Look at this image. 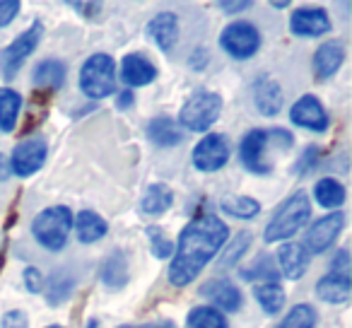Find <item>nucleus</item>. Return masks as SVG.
I'll return each mask as SVG.
<instances>
[{
  "instance_id": "1",
  "label": "nucleus",
  "mask_w": 352,
  "mask_h": 328,
  "mask_svg": "<svg viewBox=\"0 0 352 328\" xmlns=\"http://www.w3.org/2000/svg\"><path fill=\"white\" fill-rule=\"evenodd\" d=\"M230 227L217 215H198L184 227L179 244L174 246V259L169 263V283L176 287H186L198 278L203 268L217 256V251L227 244Z\"/></svg>"
},
{
  "instance_id": "2",
  "label": "nucleus",
  "mask_w": 352,
  "mask_h": 328,
  "mask_svg": "<svg viewBox=\"0 0 352 328\" xmlns=\"http://www.w3.org/2000/svg\"><path fill=\"white\" fill-rule=\"evenodd\" d=\"M311 220V203L304 191H297L273 212L270 222L265 225V241L273 244V241H285L289 237H294L304 225H309Z\"/></svg>"
},
{
  "instance_id": "3",
  "label": "nucleus",
  "mask_w": 352,
  "mask_h": 328,
  "mask_svg": "<svg viewBox=\"0 0 352 328\" xmlns=\"http://www.w3.org/2000/svg\"><path fill=\"white\" fill-rule=\"evenodd\" d=\"M73 230V212L65 206H54L41 210L32 222V234L44 249L60 251L68 241V234Z\"/></svg>"
},
{
  "instance_id": "4",
  "label": "nucleus",
  "mask_w": 352,
  "mask_h": 328,
  "mask_svg": "<svg viewBox=\"0 0 352 328\" xmlns=\"http://www.w3.org/2000/svg\"><path fill=\"white\" fill-rule=\"evenodd\" d=\"M80 89L89 99L111 97L116 89V63L111 56L94 54L85 61L82 70H80Z\"/></svg>"
},
{
  "instance_id": "5",
  "label": "nucleus",
  "mask_w": 352,
  "mask_h": 328,
  "mask_svg": "<svg viewBox=\"0 0 352 328\" xmlns=\"http://www.w3.org/2000/svg\"><path fill=\"white\" fill-rule=\"evenodd\" d=\"M222 111V97L210 89H201L193 97L186 99V104L179 111V126L188 128L193 133H206L212 128V123L220 118Z\"/></svg>"
},
{
  "instance_id": "6",
  "label": "nucleus",
  "mask_w": 352,
  "mask_h": 328,
  "mask_svg": "<svg viewBox=\"0 0 352 328\" xmlns=\"http://www.w3.org/2000/svg\"><path fill=\"white\" fill-rule=\"evenodd\" d=\"M41 36H44V25L41 22H34L27 32H22L12 44H8L6 49L0 51V75L6 80H12L20 68L25 65V61L30 58L32 54L39 46Z\"/></svg>"
},
{
  "instance_id": "7",
  "label": "nucleus",
  "mask_w": 352,
  "mask_h": 328,
  "mask_svg": "<svg viewBox=\"0 0 352 328\" xmlns=\"http://www.w3.org/2000/svg\"><path fill=\"white\" fill-rule=\"evenodd\" d=\"M222 51L236 61H246L261 49V34L251 22H232L220 34Z\"/></svg>"
},
{
  "instance_id": "8",
  "label": "nucleus",
  "mask_w": 352,
  "mask_h": 328,
  "mask_svg": "<svg viewBox=\"0 0 352 328\" xmlns=\"http://www.w3.org/2000/svg\"><path fill=\"white\" fill-rule=\"evenodd\" d=\"M342 225H345V215L342 212H331V215L321 217L314 225H309L307 234H304V249L311 254H323L333 246V241L338 239V234L342 232Z\"/></svg>"
},
{
  "instance_id": "9",
  "label": "nucleus",
  "mask_w": 352,
  "mask_h": 328,
  "mask_svg": "<svg viewBox=\"0 0 352 328\" xmlns=\"http://www.w3.org/2000/svg\"><path fill=\"white\" fill-rule=\"evenodd\" d=\"M230 160V142L220 133L206 135L196 147H193V164L201 172H217Z\"/></svg>"
},
{
  "instance_id": "10",
  "label": "nucleus",
  "mask_w": 352,
  "mask_h": 328,
  "mask_svg": "<svg viewBox=\"0 0 352 328\" xmlns=\"http://www.w3.org/2000/svg\"><path fill=\"white\" fill-rule=\"evenodd\" d=\"M46 162V142L44 138H30V140H22L15 147L10 157V172L17 177H32L36 174Z\"/></svg>"
},
{
  "instance_id": "11",
  "label": "nucleus",
  "mask_w": 352,
  "mask_h": 328,
  "mask_svg": "<svg viewBox=\"0 0 352 328\" xmlns=\"http://www.w3.org/2000/svg\"><path fill=\"white\" fill-rule=\"evenodd\" d=\"M289 121L299 128H307V131L323 133L328 128V113L314 94H304L302 99L294 102L292 111H289Z\"/></svg>"
},
{
  "instance_id": "12",
  "label": "nucleus",
  "mask_w": 352,
  "mask_h": 328,
  "mask_svg": "<svg viewBox=\"0 0 352 328\" xmlns=\"http://www.w3.org/2000/svg\"><path fill=\"white\" fill-rule=\"evenodd\" d=\"M265 145H268V131H261V128L246 133L244 140L239 142V160L249 172L270 174L268 162L263 160Z\"/></svg>"
},
{
  "instance_id": "13",
  "label": "nucleus",
  "mask_w": 352,
  "mask_h": 328,
  "mask_svg": "<svg viewBox=\"0 0 352 328\" xmlns=\"http://www.w3.org/2000/svg\"><path fill=\"white\" fill-rule=\"evenodd\" d=\"M289 30L297 36H321L331 32V20L323 8H299L289 17Z\"/></svg>"
},
{
  "instance_id": "14",
  "label": "nucleus",
  "mask_w": 352,
  "mask_h": 328,
  "mask_svg": "<svg viewBox=\"0 0 352 328\" xmlns=\"http://www.w3.org/2000/svg\"><path fill=\"white\" fill-rule=\"evenodd\" d=\"M201 297L215 304L217 311H236L241 307V292L230 280H210L201 287Z\"/></svg>"
},
{
  "instance_id": "15",
  "label": "nucleus",
  "mask_w": 352,
  "mask_h": 328,
  "mask_svg": "<svg viewBox=\"0 0 352 328\" xmlns=\"http://www.w3.org/2000/svg\"><path fill=\"white\" fill-rule=\"evenodd\" d=\"M147 34H150V39L160 46V51H166V54H169V51L176 46V41H179V17H176V12L166 10V12H160V15L152 17L150 25H147Z\"/></svg>"
},
{
  "instance_id": "16",
  "label": "nucleus",
  "mask_w": 352,
  "mask_h": 328,
  "mask_svg": "<svg viewBox=\"0 0 352 328\" xmlns=\"http://www.w3.org/2000/svg\"><path fill=\"white\" fill-rule=\"evenodd\" d=\"M309 251L297 241H287L278 249V268L287 280H299L309 268Z\"/></svg>"
},
{
  "instance_id": "17",
  "label": "nucleus",
  "mask_w": 352,
  "mask_h": 328,
  "mask_svg": "<svg viewBox=\"0 0 352 328\" xmlns=\"http://www.w3.org/2000/svg\"><path fill=\"white\" fill-rule=\"evenodd\" d=\"M342 61H345V46L340 41H326V44L318 46V51L314 54L311 68L314 75L318 80H328L340 70Z\"/></svg>"
},
{
  "instance_id": "18",
  "label": "nucleus",
  "mask_w": 352,
  "mask_h": 328,
  "mask_svg": "<svg viewBox=\"0 0 352 328\" xmlns=\"http://www.w3.org/2000/svg\"><path fill=\"white\" fill-rule=\"evenodd\" d=\"M157 68L140 54H128L121 61V80L128 87H145V85L155 83Z\"/></svg>"
},
{
  "instance_id": "19",
  "label": "nucleus",
  "mask_w": 352,
  "mask_h": 328,
  "mask_svg": "<svg viewBox=\"0 0 352 328\" xmlns=\"http://www.w3.org/2000/svg\"><path fill=\"white\" fill-rule=\"evenodd\" d=\"M254 102L263 116H275L283 109V89L278 80H273L270 75H261L254 85Z\"/></svg>"
},
{
  "instance_id": "20",
  "label": "nucleus",
  "mask_w": 352,
  "mask_h": 328,
  "mask_svg": "<svg viewBox=\"0 0 352 328\" xmlns=\"http://www.w3.org/2000/svg\"><path fill=\"white\" fill-rule=\"evenodd\" d=\"M350 292H352V283L347 273H328L316 285L318 299L328 304H345L350 299Z\"/></svg>"
},
{
  "instance_id": "21",
  "label": "nucleus",
  "mask_w": 352,
  "mask_h": 328,
  "mask_svg": "<svg viewBox=\"0 0 352 328\" xmlns=\"http://www.w3.org/2000/svg\"><path fill=\"white\" fill-rule=\"evenodd\" d=\"M147 138L155 142L157 147H174L184 140L182 135V128L174 118L169 116H160V118H152L150 126H147Z\"/></svg>"
},
{
  "instance_id": "22",
  "label": "nucleus",
  "mask_w": 352,
  "mask_h": 328,
  "mask_svg": "<svg viewBox=\"0 0 352 328\" xmlns=\"http://www.w3.org/2000/svg\"><path fill=\"white\" fill-rule=\"evenodd\" d=\"M34 87L36 89H49V92H56V89L63 87L65 83V65L60 61H41L34 70Z\"/></svg>"
},
{
  "instance_id": "23",
  "label": "nucleus",
  "mask_w": 352,
  "mask_h": 328,
  "mask_svg": "<svg viewBox=\"0 0 352 328\" xmlns=\"http://www.w3.org/2000/svg\"><path fill=\"white\" fill-rule=\"evenodd\" d=\"M99 278H102V283L107 285V287H111V289L123 287V285L128 283L126 254H121V251H113V254L102 263V268H99Z\"/></svg>"
},
{
  "instance_id": "24",
  "label": "nucleus",
  "mask_w": 352,
  "mask_h": 328,
  "mask_svg": "<svg viewBox=\"0 0 352 328\" xmlns=\"http://www.w3.org/2000/svg\"><path fill=\"white\" fill-rule=\"evenodd\" d=\"M75 230H78V239L82 241V244H94V241H99L104 234H107V222H104V217H99L97 212L92 210H82L78 215V220H75Z\"/></svg>"
},
{
  "instance_id": "25",
  "label": "nucleus",
  "mask_w": 352,
  "mask_h": 328,
  "mask_svg": "<svg viewBox=\"0 0 352 328\" xmlns=\"http://www.w3.org/2000/svg\"><path fill=\"white\" fill-rule=\"evenodd\" d=\"M314 198H316V203L321 208H328V210H336V208H340L342 203H345V186H342L338 179H321V182H316V186H314Z\"/></svg>"
},
{
  "instance_id": "26",
  "label": "nucleus",
  "mask_w": 352,
  "mask_h": 328,
  "mask_svg": "<svg viewBox=\"0 0 352 328\" xmlns=\"http://www.w3.org/2000/svg\"><path fill=\"white\" fill-rule=\"evenodd\" d=\"M171 203H174L171 188L164 186V184H152V186L145 191V196H142L140 208L145 215H162V212L169 210Z\"/></svg>"
},
{
  "instance_id": "27",
  "label": "nucleus",
  "mask_w": 352,
  "mask_h": 328,
  "mask_svg": "<svg viewBox=\"0 0 352 328\" xmlns=\"http://www.w3.org/2000/svg\"><path fill=\"white\" fill-rule=\"evenodd\" d=\"M22 109V97L15 89L0 87V131L10 133L15 131L17 116H20Z\"/></svg>"
},
{
  "instance_id": "28",
  "label": "nucleus",
  "mask_w": 352,
  "mask_h": 328,
  "mask_svg": "<svg viewBox=\"0 0 352 328\" xmlns=\"http://www.w3.org/2000/svg\"><path fill=\"white\" fill-rule=\"evenodd\" d=\"M254 297L261 304V309L270 316H275L285 307V289L280 287V283H256Z\"/></svg>"
},
{
  "instance_id": "29",
  "label": "nucleus",
  "mask_w": 352,
  "mask_h": 328,
  "mask_svg": "<svg viewBox=\"0 0 352 328\" xmlns=\"http://www.w3.org/2000/svg\"><path fill=\"white\" fill-rule=\"evenodd\" d=\"M186 326L188 328H227V318L222 316V311H217L215 307L201 304V307H193L191 311H188Z\"/></svg>"
},
{
  "instance_id": "30",
  "label": "nucleus",
  "mask_w": 352,
  "mask_h": 328,
  "mask_svg": "<svg viewBox=\"0 0 352 328\" xmlns=\"http://www.w3.org/2000/svg\"><path fill=\"white\" fill-rule=\"evenodd\" d=\"M222 210L227 215L236 217V220H251L261 212V203L256 198H249V196H236V198H225L222 201Z\"/></svg>"
},
{
  "instance_id": "31",
  "label": "nucleus",
  "mask_w": 352,
  "mask_h": 328,
  "mask_svg": "<svg viewBox=\"0 0 352 328\" xmlns=\"http://www.w3.org/2000/svg\"><path fill=\"white\" fill-rule=\"evenodd\" d=\"M275 328H316V311L309 304H297Z\"/></svg>"
},
{
  "instance_id": "32",
  "label": "nucleus",
  "mask_w": 352,
  "mask_h": 328,
  "mask_svg": "<svg viewBox=\"0 0 352 328\" xmlns=\"http://www.w3.org/2000/svg\"><path fill=\"white\" fill-rule=\"evenodd\" d=\"M44 287H46L49 304L56 307V304L65 302V299L70 297V292H73V278H70L68 273H56L49 283H44Z\"/></svg>"
},
{
  "instance_id": "33",
  "label": "nucleus",
  "mask_w": 352,
  "mask_h": 328,
  "mask_svg": "<svg viewBox=\"0 0 352 328\" xmlns=\"http://www.w3.org/2000/svg\"><path fill=\"white\" fill-rule=\"evenodd\" d=\"M246 280H254V283H278V268H275V261L270 256H261L258 263H254V268L244 270Z\"/></svg>"
},
{
  "instance_id": "34",
  "label": "nucleus",
  "mask_w": 352,
  "mask_h": 328,
  "mask_svg": "<svg viewBox=\"0 0 352 328\" xmlns=\"http://www.w3.org/2000/svg\"><path fill=\"white\" fill-rule=\"evenodd\" d=\"M249 244H251V234H249V232H239V234H236V239L232 241V246L227 249V254L222 256V261H220L222 268H230V265H234L236 261L241 259V254L249 249Z\"/></svg>"
},
{
  "instance_id": "35",
  "label": "nucleus",
  "mask_w": 352,
  "mask_h": 328,
  "mask_svg": "<svg viewBox=\"0 0 352 328\" xmlns=\"http://www.w3.org/2000/svg\"><path fill=\"white\" fill-rule=\"evenodd\" d=\"M150 241H152V256L155 259H169L171 254H174V244H171L169 239H166V234L162 230H157V227H150Z\"/></svg>"
},
{
  "instance_id": "36",
  "label": "nucleus",
  "mask_w": 352,
  "mask_h": 328,
  "mask_svg": "<svg viewBox=\"0 0 352 328\" xmlns=\"http://www.w3.org/2000/svg\"><path fill=\"white\" fill-rule=\"evenodd\" d=\"M22 278H25V287L30 289L32 294L44 292V275H41L36 268H32V265H30V268H25Z\"/></svg>"
},
{
  "instance_id": "37",
  "label": "nucleus",
  "mask_w": 352,
  "mask_h": 328,
  "mask_svg": "<svg viewBox=\"0 0 352 328\" xmlns=\"http://www.w3.org/2000/svg\"><path fill=\"white\" fill-rule=\"evenodd\" d=\"M0 328H30V321H27V314L20 311V309H12L3 316L0 321Z\"/></svg>"
},
{
  "instance_id": "38",
  "label": "nucleus",
  "mask_w": 352,
  "mask_h": 328,
  "mask_svg": "<svg viewBox=\"0 0 352 328\" xmlns=\"http://www.w3.org/2000/svg\"><path fill=\"white\" fill-rule=\"evenodd\" d=\"M20 12V3L17 0H0V27H8Z\"/></svg>"
},
{
  "instance_id": "39",
  "label": "nucleus",
  "mask_w": 352,
  "mask_h": 328,
  "mask_svg": "<svg viewBox=\"0 0 352 328\" xmlns=\"http://www.w3.org/2000/svg\"><path fill=\"white\" fill-rule=\"evenodd\" d=\"M70 6H73L80 15L89 17V20H97V17L102 15V6H99V3H70Z\"/></svg>"
},
{
  "instance_id": "40",
  "label": "nucleus",
  "mask_w": 352,
  "mask_h": 328,
  "mask_svg": "<svg viewBox=\"0 0 352 328\" xmlns=\"http://www.w3.org/2000/svg\"><path fill=\"white\" fill-rule=\"evenodd\" d=\"M217 6H220L225 12H230V15H234V12H239V10H246L251 3H249V0H239V3H227V0H220Z\"/></svg>"
},
{
  "instance_id": "41",
  "label": "nucleus",
  "mask_w": 352,
  "mask_h": 328,
  "mask_svg": "<svg viewBox=\"0 0 352 328\" xmlns=\"http://www.w3.org/2000/svg\"><path fill=\"white\" fill-rule=\"evenodd\" d=\"M331 273H347V251H338L336 259H333Z\"/></svg>"
},
{
  "instance_id": "42",
  "label": "nucleus",
  "mask_w": 352,
  "mask_h": 328,
  "mask_svg": "<svg viewBox=\"0 0 352 328\" xmlns=\"http://www.w3.org/2000/svg\"><path fill=\"white\" fill-rule=\"evenodd\" d=\"M116 104H118L121 109H128V107H131V104H133V92H131V89H123V92L118 94Z\"/></svg>"
},
{
  "instance_id": "43",
  "label": "nucleus",
  "mask_w": 352,
  "mask_h": 328,
  "mask_svg": "<svg viewBox=\"0 0 352 328\" xmlns=\"http://www.w3.org/2000/svg\"><path fill=\"white\" fill-rule=\"evenodd\" d=\"M10 174H12L10 172V162H8L6 157L0 155V182H3V179H8Z\"/></svg>"
},
{
  "instance_id": "44",
  "label": "nucleus",
  "mask_w": 352,
  "mask_h": 328,
  "mask_svg": "<svg viewBox=\"0 0 352 328\" xmlns=\"http://www.w3.org/2000/svg\"><path fill=\"white\" fill-rule=\"evenodd\" d=\"M152 328H174L171 321H160V323H152Z\"/></svg>"
},
{
  "instance_id": "45",
  "label": "nucleus",
  "mask_w": 352,
  "mask_h": 328,
  "mask_svg": "<svg viewBox=\"0 0 352 328\" xmlns=\"http://www.w3.org/2000/svg\"><path fill=\"white\" fill-rule=\"evenodd\" d=\"M118 328H152L150 323H142V326H133V323H126V326H118Z\"/></svg>"
},
{
  "instance_id": "46",
  "label": "nucleus",
  "mask_w": 352,
  "mask_h": 328,
  "mask_svg": "<svg viewBox=\"0 0 352 328\" xmlns=\"http://www.w3.org/2000/svg\"><path fill=\"white\" fill-rule=\"evenodd\" d=\"M270 6L273 8H287V3H285V0H278V3H270Z\"/></svg>"
},
{
  "instance_id": "47",
  "label": "nucleus",
  "mask_w": 352,
  "mask_h": 328,
  "mask_svg": "<svg viewBox=\"0 0 352 328\" xmlns=\"http://www.w3.org/2000/svg\"><path fill=\"white\" fill-rule=\"evenodd\" d=\"M87 328H99V323H97V321H89V323H87Z\"/></svg>"
},
{
  "instance_id": "48",
  "label": "nucleus",
  "mask_w": 352,
  "mask_h": 328,
  "mask_svg": "<svg viewBox=\"0 0 352 328\" xmlns=\"http://www.w3.org/2000/svg\"><path fill=\"white\" fill-rule=\"evenodd\" d=\"M46 328H63V326H46Z\"/></svg>"
}]
</instances>
